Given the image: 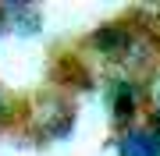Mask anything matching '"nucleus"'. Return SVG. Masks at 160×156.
<instances>
[{"mask_svg": "<svg viewBox=\"0 0 160 156\" xmlns=\"http://www.w3.org/2000/svg\"><path fill=\"white\" fill-rule=\"evenodd\" d=\"M142 85H139L135 75H118L110 82V114H114V124L118 128H128L135 124L139 110H142Z\"/></svg>", "mask_w": 160, "mask_h": 156, "instance_id": "nucleus-1", "label": "nucleus"}, {"mask_svg": "<svg viewBox=\"0 0 160 156\" xmlns=\"http://www.w3.org/2000/svg\"><path fill=\"white\" fill-rule=\"evenodd\" d=\"M118 156H160V135L149 124H128L118 131Z\"/></svg>", "mask_w": 160, "mask_h": 156, "instance_id": "nucleus-2", "label": "nucleus"}, {"mask_svg": "<svg viewBox=\"0 0 160 156\" xmlns=\"http://www.w3.org/2000/svg\"><path fill=\"white\" fill-rule=\"evenodd\" d=\"M0 25L4 29H14L18 35H36L43 29V14H39L36 4L14 0V4H0Z\"/></svg>", "mask_w": 160, "mask_h": 156, "instance_id": "nucleus-3", "label": "nucleus"}, {"mask_svg": "<svg viewBox=\"0 0 160 156\" xmlns=\"http://www.w3.org/2000/svg\"><path fill=\"white\" fill-rule=\"evenodd\" d=\"M149 128H153V131L160 135V106H153V110H149V121H146Z\"/></svg>", "mask_w": 160, "mask_h": 156, "instance_id": "nucleus-4", "label": "nucleus"}, {"mask_svg": "<svg viewBox=\"0 0 160 156\" xmlns=\"http://www.w3.org/2000/svg\"><path fill=\"white\" fill-rule=\"evenodd\" d=\"M7 114H11V106H7V96L0 92V128L7 124Z\"/></svg>", "mask_w": 160, "mask_h": 156, "instance_id": "nucleus-5", "label": "nucleus"}, {"mask_svg": "<svg viewBox=\"0 0 160 156\" xmlns=\"http://www.w3.org/2000/svg\"><path fill=\"white\" fill-rule=\"evenodd\" d=\"M0 29H4V25H0Z\"/></svg>", "mask_w": 160, "mask_h": 156, "instance_id": "nucleus-6", "label": "nucleus"}]
</instances>
